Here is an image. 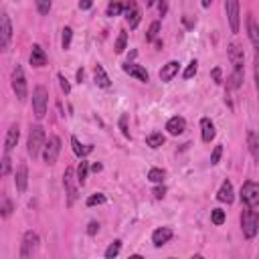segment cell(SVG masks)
Instances as JSON below:
<instances>
[{"instance_id": "5b68a950", "label": "cell", "mask_w": 259, "mask_h": 259, "mask_svg": "<svg viewBox=\"0 0 259 259\" xmlns=\"http://www.w3.org/2000/svg\"><path fill=\"white\" fill-rule=\"evenodd\" d=\"M77 184H79V180H77L75 170L71 166H67L65 168V174H63V186H65V194H67V206H73L75 200H77V196H79Z\"/></svg>"}, {"instance_id": "44dd1931", "label": "cell", "mask_w": 259, "mask_h": 259, "mask_svg": "<svg viewBox=\"0 0 259 259\" xmlns=\"http://www.w3.org/2000/svg\"><path fill=\"white\" fill-rule=\"evenodd\" d=\"M247 36H249L251 45L255 49H259V24H257V20H255L253 14L247 16Z\"/></svg>"}, {"instance_id": "ffe728a7", "label": "cell", "mask_w": 259, "mask_h": 259, "mask_svg": "<svg viewBox=\"0 0 259 259\" xmlns=\"http://www.w3.org/2000/svg\"><path fill=\"white\" fill-rule=\"evenodd\" d=\"M217 200H219V202H225V204H231V202L235 200V192H233L231 180H225V182L221 184V188H219V192H217Z\"/></svg>"}, {"instance_id": "d4e9b609", "label": "cell", "mask_w": 259, "mask_h": 259, "mask_svg": "<svg viewBox=\"0 0 259 259\" xmlns=\"http://www.w3.org/2000/svg\"><path fill=\"white\" fill-rule=\"evenodd\" d=\"M71 144H73V152H75L79 158H85V156H89V154L93 152V146H91V144H81L75 136L71 138Z\"/></svg>"}, {"instance_id": "3957f363", "label": "cell", "mask_w": 259, "mask_h": 259, "mask_svg": "<svg viewBox=\"0 0 259 259\" xmlns=\"http://www.w3.org/2000/svg\"><path fill=\"white\" fill-rule=\"evenodd\" d=\"M45 144H47V136H45L42 125H30L28 138H26V152H28V156L36 158L42 152Z\"/></svg>"}, {"instance_id": "c3c4849f", "label": "cell", "mask_w": 259, "mask_h": 259, "mask_svg": "<svg viewBox=\"0 0 259 259\" xmlns=\"http://www.w3.org/2000/svg\"><path fill=\"white\" fill-rule=\"evenodd\" d=\"M93 6V0H79V8L81 10H89Z\"/></svg>"}, {"instance_id": "f907efd6", "label": "cell", "mask_w": 259, "mask_h": 259, "mask_svg": "<svg viewBox=\"0 0 259 259\" xmlns=\"http://www.w3.org/2000/svg\"><path fill=\"white\" fill-rule=\"evenodd\" d=\"M101 168H103V166H101L99 162H95V164L91 166V170H93V172H101Z\"/></svg>"}, {"instance_id": "d590c367", "label": "cell", "mask_w": 259, "mask_h": 259, "mask_svg": "<svg viewBox=\"0 0 259 259\" xmlns=\"http://www.w3.org/2000/svg\"><path fill=\"white\" fill-rule=\"evenodd\" d=\"M196 71H198V63L192 59V61L186 65V69H184L182 77H184V79H190V77H194V75H196Z\"/></svg>"}, {"instance_id": "83f0119b", "label": "cell", "mask_w": 259, "mask_h": 259, "mask_svg": "<svg viewBox=\"0 0 259 259\" xmlns=\"http://www.w3.org/2000/svg\"><path fill=\"white\" fill-rule=\"evenodd\" d=\"M164 178H166V170H162V168H150V172H148V180H150V182L162 184Z\"/></svg>"}, {"instance_id": "836d02e7", "label": "cell", "mask_w": 259, "mask_h": 259, "mask_svg": "<svg viewBox=\"0 0 259 259\" xmlns=\"http://www.w3.org/2000/svg\"><path fill=\"white\" fill-rule=\"evenodd\" d=\"M34 4H36L38 14H49L51 6H53V0H34Z\"/></svg>"}, {"instance_id": "f6af8a7d", "label": "cell", "mask_w": 259, "mask_h": 259, "mask_svg": "<svg viewBox=\"0 0 259 259\" xmlns=\"http://www.w3.org/2000/svg\"><path fill=\"white\" fill-rule=\"evenodd\" d=\"M152 194H154L156 198H164V194H166V186H164V184H158V186L152 190Z\"/></svg>"}, {"instance_id": "d6986e66", "label": "cell", "mask_w": 259, "mask_h": 259, "mask_svg": "<svg viewBox=\"0 0 259 259\" xmlns=\"http://www.w3.org/2000/svg\"><path fill=\"white\" fill-rule=\"evenodd\" d=\"M166 130H168L170 136H180V134L186 130V119H184L182 115H174V117L168 119Z\"/></svg>"}, {"instance_id": "f5cc1de1", "label": "cell", "mask_w": 259, "mask_h": 259, "mask_svg": "<svg viewBox=\"0 0 259 259\" xmlns=\"http://www.w3.org/2000/svg\"><path fill=\"white\" fill-rule=\"evenodd\" d=\"M182 20H184V24H186V26H194V22H192V20H190V18H186V16H184V18H182Z\"/></svg>"}, {"instance_id": "9c48e42d", "label": "cell", "mask_w": 259, "mask_h": 259, "mask_svg": "<svg viewBox=\"0 0 259 259\" xmlns=\"http://www.w3.org/2000/svg\"><path fill=\"white\" fill-rule=\"evenodd\" d=\"M59 152H61V138L59 136H49V140H47V144L42 148V160H45V164L53 166L57 162V158H59Z\"/></svg>"}, {"instance_id": "7dc6e473", "label": "cell", "mask_w": 259, "mask_h": 259, "mask_svg": "<svg viewBox=\"0 0 259 259\" xmlns=\"http://www.w3.org/2000/svg\"><path fill=\"white\" fill-rule=\"evenodd\" d=\"M158 12H160V16H164L168 12V0H160L158 2Z\"/></svg>"}, {"instance_id": "db71d44e", "label": "cell", "mask_w": 259, "mask_h": 259, "mask_svg": "<svg viewBox=\"0 0 259 259\" xmlns=\"http://www.w3.org/2000/svg\"><path fill=\"white\" fill-rule=\"evenodd\" d=\"M154 2L156 0H142V4H146V6H154Z\"/></svg>"}, {"instance_id": "7bdbcfd3", "label": "cell", "mask_w": 259, "mask_h": 259, "mask_svg": "<svg viewBox=\"0 0 259 259\" xmlns=\"http://www.w3.org/2000/svg\"><path fill=\"white\" fill-rule=\"evenodd\" d=\"M119 130H121V134H123L125 138H130V130H127V115H121V117H119Z\"/></svg>"}, {"instance_id": "ab89813d", "label": "cell", "mask_w": 259, "mask_h": 259, "mask_svg": "<svg viewBox=\"0 0 259 259\" xmlns=\"http://www.w3.org/2000/svg\"><path fill=\"white\" fill-rule=\"evenodd\" d=\"M255 89H257V99H259V49H255Z\"/></svg>"}, {"instance_id": "6da1fadb", "label": "cell", "mask_w": 259, "mask_h": 259, "mask_svg": "<svg viewBox=\"0 0 259 259\" xmlns=\"http://www.w3.org/2000/svg\"><path fill=\"white\" fill-rule=\"evenodd\" d=\"M227 53H229V61L233 65V73H231L229 81H231V87L233 89H239L243 85V65H245L243 47L239 42H231L229 49H227Z\"/></svg>"}, {"instance_id": "e575fe53", "label": "cell", "mask_w": 259, "mask_h": 259, "mask_svg": "<svg viewBox=\"0 0 259 259\" xmlns=\"http://www.w3.org/2000/svg\"><path fill=\"white\" fill-rule=\"evenodd\" d=\"M158 32H160V22L158 20H154L152 24H150V28H148V34H146V40L150 42V40H156V36H158Z\"/></svg>"}, {"instance_id": "4dcf8cb0", "label": "cell", "mask_w": 259, "mask_h": 259, "mask_svg": "<svg viewBox=\"0 0 259 259\" xmlns=\"http://www.w3.org/2000/svg\"><path fill=\"white\" fill-rule=\"evenodd\" d=\"M71 38H73V28L71 26H65L63 28V36H61V45H63L65 51L71 47Z\"/></svg>"}, {"instance_id": "60d3db41", "label": "cell", "mask_w": 259, "mask_h": 259, "mask_svg": "<svg viewBox=\"0 0 259 259\" xmlns=\"http://www.w3.org/2000/svg\"><path fill=\"white\" fill-rule=\"evenodd\" d=\"M10 212H12V202H10V198H2V217L4 219H8L10 217Z\"/></svg>"}, {"instance_id": "484cf974", "label": "cell", "mask_w": 259, "mask_h": 259, "mask_svg": "<svg viewBox=\"0 0 259 259\" xmlns=\"http://www.w3.org/2000/svg\"><path fill=\"white\" fill-rule=\"evenodd\" d=\"M125 2L127 0H109L107 2V8H105V14L107 16H119L125 8Z\"/></svg>"}, {"instance_id": "8d00e7d4", "label": "cell", "mask_w": 259, "mask_h": 259, "mask_svg": "<svg viewBox=\"0 0 259 259\" xmlns=\"http://www.w3.org/2000/svg\"><path fill=\"white\" fill-rule=\"evenodd\" d=\"M105 202V194L103 192H95L87 198V206H95V204H103Z\"/></svg>"}, {"instance_id": "7402d4cb", "label": "cell", "mask_w": 259, "mask_h": 259, "mask_svg": "<svg viewBox=\"0 0 259 259\" xmlns=\"http://www.w3.org/2000/svg\"><path fill=\"white\" fill-rule=\"evenodd\" d=\"M200 134H202V142L210 144L217 136V130H214V123L208 119V117H202L200 119Z\"/></svg>"}, {"instance_id": "7c38bea8", "label": "cell", "mask_w": 259, "mask_h": 259, "mask_svg": "<svg viewBox=\"0 0 259 259\" xmlns=\"http://www.w3.org/2000/svg\"><path fill=\"white\" fill-rule=\"evenodd\" d=\"M10 38H12V24H10L8 14L2 12V18H0V47H2V51L8 49Z\"/></svg>"}, {"instance_id": "30bf717a", "label": "cell", "mask_w": 259, "mask_h": 259, "mask_svg": "<svg viewBox=\"0 0 259 259\" xmlns=\"http://www.w3.org/2000/svg\"><path fill=\"white\" fill-rule=\"evenodd\" d=\"M225 12H227V20H229L231 32H239V22H241L239 0H225Z\"/></svg>"}, {"instance_id": "52a82bcc", "label": "cell", "mask_w": 259, "mask_h": 259, "mask_svg": "<svg viewBox=\"0 0 259 259\" xmlns=\"http://www.w3.org/2000/svg\"><path fill=\"white\" fill-rule=\"evenodd\" d=\"M38 235L34 231H26L22 235V243H20V259H30L36 251H38Z\"/></svg>"}, {"instance_id": "603a6c76", "label": "cell", "mask_w": 259, "mask_h": 259, "mask_svg": "<svg viewBox=\"0 0 259 259\" xmlns=\"http://www.w3.org/2000/svg\"><path fill=\"white\" fill-rule=\"evenodd\" d=\"M93 79H95V85L101 87V89H107V87L111 85V81H109V77H107L103 65H99V63L93 67Z\"/></svg>"}, {"instance_id": "b9f144b4", "label": "cell", "mask_w": 259, "mask_h": 259, "mask_svg": "<svg viewBox=\"0 0 259 259\" xmlns=\"http://www.w3.org/2000/svg\"><path fill=\"white\" fill-rule=\"evenodd\" d=\"M221 156H223V146H214V150H212V154H210V164H212V166L219 164Z\"/></svg>"}, {"instance_id": "e0dca14e", "label": "cell", "mask_w": 259, "mask_h": 259, "mask_svg": "<svg viewBox=\"0 0 259 259\" xmlns=\"http://www.w3.org/2000/svg\"><path fill=\"white\" fill-rule=\"evenodd\" d=\"M18 138H20V130H18V123H12L6 132V140H4V152H12L14 146L18 144Z\"/></svg>"}, {"instance_id": "2e32d148", "label": "cell", "mask_w": 259, "mask_h": 259, "mask_svg": "<svg viewBox=\"0 0 259 259\" xmlns=\"http://www.w3.org/2000/svg\"><path fill=\"white\" fill-rule=\"evenodd\" d=\"M172 237H174V231H172L170 227H160V229H156V231L152 233V243H154L156 247H162V245H166Z\"/></svg>"}, {"instance_id": "5bb4252c", "label": "cell", "mask_w": 259, "mask_h": 259, "mask_svg": "<svg viewBox=\"0 0 259 259\" xmlns=\"http://www.w3.org/2000/svg\"><path fill=\"white\" fill-rule=\"evenodd\" d=\"M14 186L18 192H24L28 186V168L26 164H18L16 172H14Z\"/></svg>"}, {"instance_id": "f546056e", "label": "cell", "mask_w": 259, "mask_h": 259, "mask_svg": "<svg viewBox=\"0 0 259 259\" xmlns=\"http://www.w3.org/2000/svg\"><path fill=\"white\" fill-rule=\"evenodd\" d=\"M119 249H121V241H119V239H115V241L105 249V253H103V255H105V259H113V257L119 253Z\"/></svg>"}, {"instance_id": "74e56055", "label": "cell", "mask_w": 259, "mask_h": 259, "mask_svg": "<svg viewBox=\"0 0 259 259\" xmlns=\"http://www.w3.org/2000/svg\"><path fill=\"white\" fill-rule=\"evenodd\" d=\"M57 77H59V85H61V91H63L65 95H69V93H71V85H69V81H67V77H65L63 73H59Z\"/></svg>"}, {"instance_id": "681fc988", "label": "cell", "mask_w": 259, "mask_h": 259, "mask_svg": "<svg viewBox=\"0 0 259 259\" xmlns=\"http://www.w3.org/2000/svg\"><path fill=\"white\" fill-rule=\"evenodd\" d=\"M83 79H85V71L77 69V83H83Z\"/></svg>"}, {"instance_id": "7a4b0ae2", "label": "cell", "mask_w": 259, "mask_h": 259, "mask_svg": "<svg viewBox=\"0 0 259 259\" xmlns=\"http://www.w3.org/2000/svg\"><path fill=\"white\" fill-rule=\"evenodd\" d=\"M241 231L245 239H253L259 233V212L255 210V206H245L243 204V212H241Z\"/></svg>"}, {"instance_id": "9a60e30c", "label": "cell", "mask_w": 259, "mask_h": 259, "mask_svg": "<svg viewBox=\"0 0 259 259\" xmlns=\"http://www.w3.org/2000/svg\"><path fill=\"white\" fill-rule=\"evenodd\" d=\"M178 69H180V63H178V61H168V63L160 69V73H158L160 81H164V83L172 81V79L178 75Z\"/></svg>"}, {"instance_id": "4316f807", "label": "cell", "mask_w": 259, "mask_h": 259, "mask_svg": "<svg viewBox=\"0 0 259 259\" xmlns=\"http://www.w3.org/2000/svg\"><path fill=\"white\" fill-rule=\"evenodd\" d=\"M87 174H89V162H87L85 158H81V162H79V166H77V180H79L81 186L85 184Z\"/></svg>"}, {"instance_id": "f1b7e54d", "label": "cell", "mask_w": 259, "mask_h": 259, "mask_svg": "<svg viewBox=\"0 0 259 259\" xmlns=\"http://www.w3.org/2000/svg\"><path fill=\"white\" fill-rule=\"evenodd\" d=\"M146 144H148L150 148H154V150H156V148H160V146L164 144V136H162L160 132H152V134L146 138Z\"/></svg>"}, {"instance_id": "277c9868", "label": "cell", "mask_w": 259, "mask_h": 259, "mask_svg": "<svg viewBox=\"0 0 259 259\" xmlns=\"http://www.w3.org/2000/svg\"><path fill=\"white\" fill-rule=\"evenodd\" d=\"M49 105V89L45 85H36L32 89V111L36 119H42Z\"/></svg>"}, {"instance_id": "4fadbf2b", "label": "cell", "mask_w": 259, "mask_h": 259, "mask_svg": "<svg viewBox=\"0 0 259 259\" xmlns=\"http://www.w3.org/2000/svg\"><path fill=\"white\" fill-rule=\"evenodd\" d=\"M121 69H123V73H127L130 77H136L138 81H142V83H148L150 81V75H148V71L142 67V65H136V63H123L121 65Z\"/></svg>"}, {"instance_id": "ee69618b", "label": "cell", "mask_w": 259, "mask_h": 259, "mask_svg": "<svg viewBox=\"0 0 259 259\" xmlns=\"http://www.w3.org/2000/svg\"><path fill=\"white\" fill-rule=\"evenodd\" d=\"M210 75H212V81H214L217 85H221V83H223V71H221L219 67H214V69L210 71Z\"/></svg>"}, {"instance_id": "8992f818", "label": "cell", "mask_w": 259, "mask_h": 259, "mask_svg": "<svg viewBox=\"0 0 259 259\" xmlns=\"http://www.w3.org/2000/svg\"><path fill=\"white\" fill-rule=\"evenodd\" d=\"M12 91L16 95L18 101H24L26 99V93H28V87H26V77H24V71L20 65H16L12 69Z\"/></svg>"}, {"instance_id": "816d5d0a", "label": "cell", "mask_w": 259, "mask_h": 259, "mask_svg": "<svg viewBox=\"0 0 259 259\" xmlns=\"http://www.w3.org/2000/svg\"><path fill=\"white\" fill-rule=\"evenodd\" d=\"M200 4H202V8H210L212 0H200Z\"/></svg>"}, {"instance_id": "1f68e13d", "label": "cell", "mask_w": 259, "mask_h": 259, "mask_svg": "<svg viewBox=\"0 0 259 259\" xmlns=\"http://www.w3.org/2000/svg\"><path fill=\"white\" fill-rule=\"evenodd\" d=\"M210 221H212V225H223L225 223V210L223 208H212L210 210Z\"/></svg>"}, {"instance_id": "d6a6232c", "label": "cell", "mask_w": 259, "mask_h": 259, "mask_svg": "<svg viewBox=\"0 0 259 259\" xmlns=\"http://www.w3.org/2000/svg\"><path fill=\"white\" fill-rule=\"evenodd\" d=\"M125 42H127V32L125 30H119V36L115 40V53H123L125 51Z\"/></svg>"}, {"instance_id": "cb8c5ba5", "label": "cell", "mask_w": 259, "mask_h": 259, "mask_svg": "<svg viewBox=\"0 0 259 259\" xmlns=\"http://www.w3.org/2000/svg\"><path fill=\"white\" fill-rule=\"evenodd\" d=\"M247 146H249V152L255 160H259V136L255 130H249L247 132Z\"/></svg>"}, {"instance_id": "ba28073f", "label": "cell", "mask_w": 259, "mask_h": 259, "mask_svg": "<svg viewBox=\"0 0 259 259\" xmlns=\"http://www.w3.org/2000/svg\"><path fill=\"white\" fill-rule=\"evenodd\" d=\"M241 202L245 206H259V182H253V180H247L243 186H241Z\"/></svg>"}, {"instance_id": "ac0fdd59", "label": "cell", "mask_w": 259, "mask_h": 259, "mask_svg": "<svg viewBox=\"0 0 259 259\" xmlns=\"http://www.w3.org/2000/svg\"><path fill=\"white\" fill-rule=\"evenodd\" d=\"M28 61H30L32 67H45L47 65V53H45V49L40 45H32Z\"/></svg>"}, {"instance_id": "f35d334b", "label": "cell", "mask_w": 259, "mask_h": 259, "mask_svg": "<svg viewBox=\"0 0 259 259\" xmlns=\"http://www.w3.org/2000/svg\"><path fill=\"white\" fill-rule=\"evenodd\" d=\"M2 176H8L10 174V154L8 152H4V156H2V172H0Z\"/></svg>"}, {"instance_id": "8fae6325", "label": "cell", "mask_w": 259, "mask_h": 259, "mask_svg": "<svg viewBox=\"0 0 259 259\" xmlns=\"http://www.w3.org/2000/svg\"><path fill=\"white\" fill-rule=\"evenodd\" d=\"M123 16H125V22L130 24V28H136L142 20V10L138 6L136 0H127L125 2V8H123Z\"/></svg>"}, {"instance_id": "bcb514c9", "label": "cell", "mask_w": 259, "mask_h": 259, "mask_svg": "<svg viewBox=\"0 0 259 259\" xmlns=\"http://www.w3.org/2000/svg\"><path fill=\"white\" fill-rule=\"evenodd\" d=\"M99 231V223L97 221H91L89 225H87V235H95Z\"/></svg>"}]
</instances>
